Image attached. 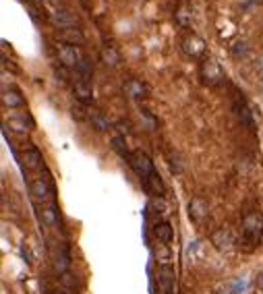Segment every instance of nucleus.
<instances>
[{"label":"nucleus","instance_id":"obj_1","mask_svg":"<svg viewBox=\"0 0 263 294\" xmlns=\"http://www.w3.org/2000/svg\"><path fill=\"white\" fill-rule=\"evenodd\" d=\"M261 240H263V214L249 211L242 218V232L238 238V247L245 253H251L259 247Z\"/></svg>","mask_w":263,"mask_h":294},{"label":"nucleus","instance_id":"obj_2","mask_svg":"<svg viewBox=\"0 0 263 294\" xmlns=\"http://www.w3.org/2000/svg\"><path fill=\"white\" fill-rule=\"evenodd\" d=\"M127 164L133 168V172L141 178V180H145V178H149L151 174L156 172V168H154V162H151V158L145 154V151H141V149H135L133 154H131V158H129V162Z\"/></svg>","mask_w":263,"mask_h":294},{"label":"nucleus","instance_id":"obj_3","mask_svg":"<svg viewBox=\"0 0 263 294\" xmlns=\"http://www.w3.org/2000/svg\"><path fill=\"white\" fill-rule=\"evenodd\" d=\"M56 52H58L60 65H63L65 68H73V70L81 65V60L85 58L79 46H65V44H60V46L56 48Z\"/></svg>","mask_w":263,"mask_h":294},{"label":"nucleus","instance_id":"obj_4","mask_svg":"<svg viewBox=\"0 0 263 294\" xmlns=\"http://www.w3.org/2000/svg\"><path fill=\"white\" fill-rule=\"evenodd\" d=\"M201 79H203V83L207 85H218L222 79H224V73H222V68L218 65L216 58H203V63H201Z\"/></svg>","mask_w":263,"mask_h":294},{"label":"nucleus","instance_id":"obj_5","mask_svg":"<svg viewBox=\"0 0 263 294\" xmlns=\"http://www.w3.org/2000/svg\"><path fill=\"white\" fill-rule=\"evenodd\" d=\"M29 193L35 201H42V203H50V201H56L54 199V189L50 185L48 178H35L32 185H29Z\"/></svg>","mask_w":263,"mask_h":294},{"label":"nucleus","instance_id":"obj_6","mask_svg":"<svg viewBox=\"0 0 263 294\" xmlns=\"http://www.w3.org/2000/svg\"><path fill=\"white\" fill-rule=\"evenodd\" d=\"M48 21L52 23L54 27H58V29H68V27H75L79 23V19H77L75 13H70L68 8L58 6V8H54V11L48 15Z\"/></svg>","mask_w":263,"mask_h":294},{"label":"nucleus","instance_id":"obj_7","mask_svg":"<svg viewBox=\"0 0 263 294\" xmlns=\"http://www.w3.org/2000/svg\"><path fill=\"white\" fill-rule=\"evenodd\" d=\"M4 127L6 129H11L13 133H17V135H25L27 131H32L33 127H35V120L29 116L27 112H19V114H15V116H11L4 123Z\"/></svg>","mask_w":263,"mask_h":294},{"label":"nucleus","instance_id":"obj_8","mask_svg":"<svg viewBox=\"0 0 263 294\" xmlns=\"http://www.w3.org/2000/svg\"><path fill=\"white\" fill-rule=\"evenodd\" d=\"M180 50H183V54L189 56V58H199V56H203V52H205V42L199 35L191 33V35H187L183 39V42H180Z\"/></svg>","mask_w":263,"mask_h":294},{"label":"nucleus","instance_id":"obj_9","mask_svg":"<svg viewBox=\"0 0 263 294\" xmlns=\"http://www.w3.org/2000/svg\"><path fill=\"white\" fill-rule=\"evenodd\" d=\"M234 112L240 120V125H245L249 131L255 129V112H251L249 104L245 102V98L242 94H236V102H234Z\"/></svg>","mask_w":263,"mask_h":294},{"label":"nucleus","instance_id":"obj_10","mask_svg":"<svg viewBox=\"0 0 263 294\" xmlns=\"http://www.w3.org/2000/svg\"><path fill=\"white\" fill-rule=\"evenodd\" d=\"M56 42L65 46H81L85 44V35L79 27H68V29H60L56 33Z\"/></svg>","mask_w":263,"mask_h":294},{"label":"nucleus","instance_id":"obj_11","mask_svg":"<svg viewBox=\"0 0 263 294\" xmlns=\"http://www.w3.org/2000/svg\"><path fill=\"white\" fill-rule=\"evenodd\" d=\"M123 91H125V96H127L129 99H135V102L147 98V94H149L147 85H145L141 79H129L127 83L123 85Z\"/></svg>","mask_w":263,"mask_h":294},{"label":"nucleus","instance_id":"obj_12","mask_svg":"<svg viewBox=\"0 0 263 294\" xmlns=\"http://www.w3.org/2000/svg\"><path fill=\"white\" fill-rule=\"evenodd\" d=\"M73 91H75V98H77L79 104L87 106V104L94 102V87H92V83H89V79H79V81H75Z\"/></svg>","mask_w":263,"mask_h":294},{"label":"nucleus","instance_id":"obj_13","mask_svg":"<svg viewBox=\"0 0 263 294\" xmlns=\"http://www.w3.org/2000/svg\"><path fill=\"white\" fill-rule=\"evenodd\" d=\"M211 245H214L218 251H228L232 245H234V236H232L230 228H220L211 234Z\"/></svg>","mask_w":263,"mask_h":294},{"label":"nucleus","instance_id":"obj_14","mask_svg":"<svg viewBox=\"0 0 263 294\" xmlns=\"http://www.w3.org/2000/svg\"><path fill=\"white\" fill-rule=\"evenodd\" d=\"M2 104H4V108H11V110H15V108H23L25 106V98L21 96V91H19L17 87H4L2 89Z\"/></svg>","mask_w":263,"mask_h":294},{"label":"nucleus","instance_id":"obj_15","mask_svg":"<svg viewBox=\"0 0 263 294\" xmlns=\"http://www.w3.org/2000/svg\"><path fill=\"white\" fill-rule=\"evenodd\" d=\"M207 201L205 199H201V197H193L191 199V203H189V218L191 220H195V222H201L203 218H207Z\"/></svg>","mask_w":263,"mask_h":294},{"label":"nucleus","instance_id":"obj_16","mask_svg":"<svg viewBox=\"0 0 263 294\" xmlns=\"http://www.w3.org/2000/svg\"><path fill=\"white\" fill-rule=\"evenodd\" d=\"M42 220H44V224L48 228H58V224H60V209L56 205V201H50V203L44 205Z\"/></svg>","mask_w":263,"mask_h":294},{"label":"nucleus","instance_id":"obj_17","mask_svg":"<svg viewBox=\"0 0 263 294\" xmlns=\"http://www.w3.org/2000/svg\"><path fill=\"white\" fill-rule=\"evenodd\" d=\"M23 164H25V168L27 170H37V168H42L44 166V158H42V154H39V149L37 147H27L25 151H23Z\"/></svg>","mask_w":263,"mask_h":294},{"label":"nucleus","instance_id":"obj_18","mask_svg":"<svg viewBox=\"0 0 263 294\" xmlns=\"http://www.w3.org/2000/svg\"><path fill=\"white\" fill-rule=\"evenodd\" d=\"M54 269L60 273V276L68 273V269H70V251H68V245H63V247L58 249L56 257H54Z\"/></svg>","mask_w":263,"mask_h":294},{"label":"nucleus","instance_id":"obj_19","mask_svg":"<svg viewBox=\"0 0 263 294\" xmlns=\"http://www.w3.org/2000/svg\"><path fill=\"white\" fill-rule=\"evenodd\" d=\"M143 187H145V191L149 193V195H154V197H164V193H166L164 180H162V176L158 174V172H154L149 178L143 180Z\"/></svg>","mask_w":263,"mask_h":294},{"label":"nucleus","instance_id":"obj_20","mask_svg":"<svg viewBox=\"0 0 263 294\" xmlns=\"http://www.w3.org/2000/svg\"><path fill=\"white\" fill-rule=\"evenodd\" d=\"M154 236L162 242V245H168V242H172V238H174V228H172L170 222H158V224L154 226Z\"/></svg>","mask_w":263,"mask_h":294},{"label":"nucleus","instance_id":"obj_21","mask_svg":"<svg viewBox=\"0 0 263 294\" xmlns=\"http://www.w3.org/2000/svg\"><path fill=\"white\" fill-rule=\"evenodd\" d=\"M174 19H176V23L180 27H189L191 21H193V6H191V2H180L178 8H176V13H174Z\"/></svg>","mask_w":263,"mask_h":294},{"label":"nucleus","instance_id":"obj_22","mask_svg":"<svg viewBox=\"0 0 263 294\" xmlns=\"http://www.w3.org/2000/svg\"><path fill=\"white\" fill-rule=\"evenodd\" d=\"M99 58H102V63L110 68H116L120 65V52L114 46H104L99 50Z\"/></svg>","mask_w":263,"mask_h":294},{"label":"nucleus","instance_id":"obj_23","mask_svg":"<svg viewBox=\"0 0 263 294\" xmlns=\"http://www.w3.org/2000/svg\"><path fill=\"white\" fill-rule=\"evenodd\" d=\"M110 147H112L116 154L123 158V160H127V162H129L131 154H133V151H129V147H127V139H125L123 135H116V137L110 139Z\"/></svg>","mask_w":263,"mask_h":294},{"label":"nucleus","instance_id":"obj_24","mask_svg":"<svg viewBox=\"0 0 263 294\" xmlns=\"http://www.w3.org/2000/svg\"><path fill=\"white\" fill-rule=\"evenodd\" d=\"M89 120H92V127L98 131V133H104V131L110 129V120L99 112V110H92V112H89Z\"/></svg>","mask_w":263,"mask_h":294},{"label":"nucleus","instance_id":"obj_25","mask_svg":"<svg viewBox=\"0 0 263 294\" xmlns=\"http://www.w3.org/2000/svg\"><path fill=\"white\" fill-rule=\"evenodd\" d=\"M160 284H162V288H164V292H172V286H174V269L170 265H162Z\"/></svg>","mask_w":263,"mask_h":294},{"label":"nucleus","instance_id":"obj_26","mask_svg":"<svg viewBox=\"0 0 263 294\" xmlns=\"http://www.w3.org/2000/svg\"><path fill=\"white\" fill-rule=\"evenodd\" d=\"M166 160H168V166H170V170L174 172V174H180V172L185 170V166H183V162H180V156L176 154V151H168L166 154Z\"/></svg>","mask_w":263,"mask_h":294},{"label":"nucleus","instance_id":"obj_27","mask_svg":"<svg viewBox=\"0 0 263 294\" xmlns=\"http://www.w3.org/2000/svg\"><path fill=\"white\" fill-rule=\"evenodd\" d=\"M249 52V44L247 42H234V46H232V54H234L236 58L238 56H247Z\"/></svg>","mask_w":263,"mask_h":294},{"label":"nucleus","instance_id":"obj_28","mask_svg":"<svg viewBox=\"0 0 263 294\" xmlns=\"http://www.w3.org/2000/svg\"><path fill=\"white\" fill-rule=\"evenodd\" d=\"M70 114H73L75 120H85V118H89V114H85V110L81 108V106H73V108H70Z\"/></svg>","mask_w":263,"mask_h":294},{"label":"nucleus","instance_id":"obj_29","mask_svg":"<svg viewBox=\"0 0 263 294\" xmlns=\"http://www.w3.org/2000/svg\"><path fill=\"white\" fill-rule=\"evenodd\" d=\"M151 207H154L158 214H164V211H166V203L162 201V197H156L154 201H151Z\"/></svg>","mask_w":263,"mask_h":294},{"label":"nucleus","instance_id":"obj_30","mask_svg":"<svg viewBox=\"0 0 263 294\" xmlns=\"http://www.w3.org/2000/svg\"><path fill=\"white\" fill-rule=\"evenodd\" d=\"M232 286H234V294H245V290H247V284H245V280H234V284H232Z\"/></svg>","mask_w":263,"mask_h":294},{"label":"nucleus","instance_id":"obj_31","mask_svg":"<svg viewBox=\"0 0 263 294\" xmlns=\"http://www.w3.org/2000/svg\"><path fill=\"white\" fill-rule=\"evenodd\" d=\"M114 127H116V131H118V133L123 135V137L129 133V125H127V123H123V120H118V123H116Z\"/></svg>","mask_w":263,"mask_h":294},{"label":"nucleus","instance_id":"obj_32","mask_svg":"<svg viewBox=\"0 0 263 294\" xmlns=\"http://www.w3.org/2000/svg\"><path fill=\"white\" fill-rule=\"evenodd\" d=\"M21 255H23V259H25L27 265H32V257H29V253H27V249H25V247H21Z\"/></svg>","mask_w":263,"mask_h":294},{"label":"nucleus","instance_id":"obj_33","mask_svg":"<svg viewBox=\"0 0 263 294\" xmlns=\"http://www.w3.org/2000/svg\"><path fill=\"white\" fill-rule=\"evenodd\" d=\"M257 288L263 290V273H259V278H257Z\"/></svg>","mask_w":263,"mask_h":294},{"label":"nucleus","instance_id":"obj_34","mask_svg":"<svg viewBox=\"0 0 263 294\" xmlns=\"http://www.w3.org/2000/svg\"><path fill=\"white\" fill-rule=\"evenodd\" d=\"M164 294H172V292H164Z\"/></svg>","mask_w":263,"mask_h":294}]
</instances>
